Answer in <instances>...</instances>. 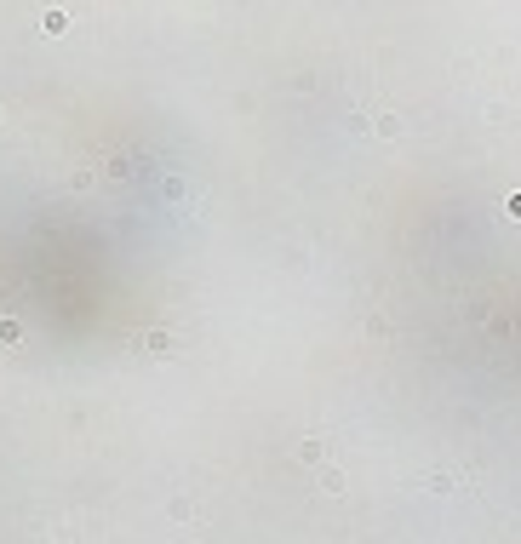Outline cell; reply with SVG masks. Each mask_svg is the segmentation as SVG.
Listing matches in <instances>:
<instances>
[{
    "mask_svg": "<svg viewBox=\"0 0 521 544\" xmlns=\"http://www.w3.org/2000/svg\"><path fill=\"white\" fill-rule=\"evenodd\" d=\"M138 349H144L149 361H172V356H178V333H167V327H149V333H138Z\"/></svg>",
    "mask_w": 521,
    "mask_h": 544,
    "instance_id": "1",
    "label": "cell"
},
{
    "mask_svg": "<svg viewBox=\"0 0 521 544\" xmlns=\"http://www.w3.org/2000/svg\"><path fill=\"white\" fill-rule=\"evenodd\" d=\"M298 459H304V464H321V459H326V441H321V436H304Z\"/></svg>",
    "mask_w": 521,
    "mask_h": 544,
    "instance_id": "2",
    "label": "cell"
},
{
    "mask_svg": "<svg viewBox=\"0 0 521 544\" xmlns=\"http://www.w3.org/2000/svg\"><path fill=\"white\" fill-rule=\"evenodd\" d=\"M321 487H326V493H344V470H333V464H321Z\"/></svg>",
    "mask_w": 521,
    "mask_h": 544,
    "instance_id": "3",
    "label": "cell"
},
{
    "mask_svg": "<svg viewBox=\"0 0 521 544\" xmlns=\"http://www.w3.org/2000/svg\"><path fill=\"white\" fill-rule=\"evenodd\" d=\"M378 138H401V115H378Z\"/></svg>",
    "mask_w": 521,
    "mask_h": 544,
    "instance_id": "4",
    "label": "cell"
},
{
    "mask_svg": "<svg viewBox=\"0 0 521 544\" xmlns=\"http://www.w3.org/2000/svg\"><path fill=\"white\" fill-rule=\"evenodd\" d=\"M17 338H23V327L17 321H0V344H17Z\"/></svg>",
    "mask_w": 521,
    "mask_h": 544,
    "instance_id": "5",
    "label": "cell"
},
{
    "mask_svg": "<svg viewBox=\"0 0 521 544\" xmlns=\"http://www.w3.org/2000/svg\"><path fill=\"white\" fill-rule=\"evenodd\" d=\"M510 218H521V195H510Z\"/></svg>",
    "mask_w": 521,
    "mask_h": 544,
    "instance_id": "6",
    "label": "cell"
}]
</instances>
